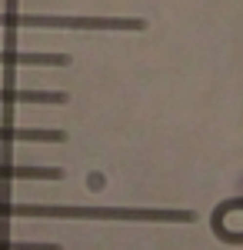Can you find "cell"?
Wrapping results in <instances>:
<instances>
[{"mask_svg":"<svg viewBox=\"0 0 243 250\" xmlns=\"http://www.w3.org/2000/svg\"><path fill=\"white\" fill-rule=\"evenodd\" d=\"M0 217H54V220H140V224H193V210L160 207H60V204H0Z\"/></svg>","mask_w":243,"mask_h":250,"instance_id":"cell-1","label":"cell"},{"mask_svg":"<svg viewBox=\"0 0 243 250\" xmlns=\"http://www.w3.org/2000/svg\"><path fill=\"white\" fill-rule=\"evenodd\" d=\"M0 27H43V30H147L140 17H57V14H0Z\"/></svg>","mask_w":243,"mask_h":250,"instance_id":"cell-2","label":"cell"},{"mask_svg":"<svg viewBox=\"0 0 243 250\" xmlns=\"http://www.w3.org/2000/svg\"><path fill=\"white\" fill-rule=\"evenodd\" d=\"M3 67H67L70 54H23V50H0Z\"/></svg>","mask_w":243,"mask_h":250,"instance_id":"cell-3","label":"cell"},{"mask_svg":"<svg viewBox=\"0 0 243 250\" xmlns=\"http://www.w3.org/2000/svg\"><path fill=\"white\" fill-rule=\"evenodd\" d=\"M3 144H63V130H34V127H0Z\"/></svg>","mask_w":243,"mask_h":250,"instance_id":"cell-4","label":"cell"},{"mask_svg":"<svg viewBox=\"0 0 243 250\" xmlns=\"http://www.w3.org/2000/svg\"><path fill=\"white\" fill-rule=\"evenodd\" d=\"M70 97L63 90H17L0 87V104H67Z\"/></svg>","mask_w":243,"mask_h":250,"instance_id":"cell-5","label":"cell"},{"mask_svg":"<svg viewBox=\"0 0 243 250\" xmlns=\"http://www.w3.org/2000/svg\"><path fill=\"white\" fill-rule=\"evenodd\" d=\"M0 180H63L60 167H30V164H0Z\"/></svg>","mask_w":243,"mask_h":250,"instance_id":"cell-6","label":"cell"},{"mask_svg":"<svg viewBox=\"0 0 243 250\" xmlns=\"http://www.w3.org/2000/svg\"><path fill=\"white\" fill-rule=\"evenodd\" d=\"M0 250H63L60 244H30V240H0Z\"/></svg>","mask_w":243,"mask_h":250,"instance_id":"cell-7","label":"cell"}]
</instances>
